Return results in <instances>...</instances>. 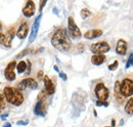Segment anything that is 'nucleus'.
Masks as SVG:
<instances>
[{
    "mask_svg": "<svg viewBox=\"0 0 133 127\" xmlns=\"http://www.w3.org/2000/svg\"><path fill=\"white\" fill-rule=\"evenodd\" d=\"M42 76H43V72H42V71H40V72L38 73V78H41Z\"/></svg>",
    "mask_w": 133,
    "mask_h": 127,
    "instance_id": "obj_34",
    "label": "nucleus"
},
{
    "mask_svg": "<svg viewBox=\"0 0 133 127\" xmlns=\"http://www.w3.org/2000/svg\"><path fill=\"white\" fill-rule=\"evenodd\" d=\"M115 93H116V97L119 99V101L123 103L124 97L122 96L121 91H120V81H116V83H115Z\"/></svg>",
    "mask_w": 133,
    "mask_h": 127,
    "instance_id": "obj_18",
    "label": "nucleus"
},
{
    "mask_svg": "<svg viewBox=\"0 0 133 127\" xmlns=\"http://www.w3.org/2000/svg\"><path fill=\"white\" fill-rule=\"evenodd\" d=\"M115 125H116V121H115V119H113L112 120V127H114Z\"/></svg>",
    "mask_w": 133,
    "mask_h": 127,
    "instance_id": "obj_36",
    "label": "nucleus"
},
{
    "mask_svg": "<svg viewBox=\"0 0 133 127\" xmlns=\"http://www.w3.org/2000/svg\"><path fill=\"white\" fill-rule=\"evenodd\" d=\"M34 113L37 116H42L44 117L46 115V108H45V103L42 100H38L37 104L34 107Z\"/></svg>",
    "mask_w": 133,
    "mask_h": 127,
    "instance_id": "obj_13",
    "label": "nucleus"
},
{
    "mask_svg": "<svg viewBox=\"0 0 133 127\" xmlns=\"http://www.w3.org/2000/svg\"><path fill=\"white\" fill-rule=\"evenodd\" d=\"M80 15H81V17L85 20V18H87L88 16L91 15V12H90V10H89V9H87V8H83V9L81 10Z\"/></svg>",
    "mask_w": 133,
    "mask_h": 127,
    "instance_id": "obj_21",
    "label": "nucleus"
},
{
    "mask_svg": "<svg viewBox=\"0 0 133 127\" xmlns=\"http://www.w3.org/2000/svg\"><path fill=\"white\" fill-rule=\"evenodd\" d=\"M8 116H9L8 114H5V115H1V116H0V118H1L2 120H5V119H6V118H7Z\"/></svg>",
    "mask_w": 133,
    "mask_h": 127,
    "instance_id": "obj_32",
    "label": "nucleus"
},
{
    "mask_svg": "<svg viewBox=\"0 0 133 127\" xmlns=\"http://www.w3.org/2000/svg\"><path fill=\"white\" fill-rule=\"evenodd\" d=\"M94 91H95V95H96L97 99L100 101H107V99L109 98L110 91L103 83H97Z\"/></svg>",
    "mask_w": 133,
    "mask_h": 127,
    "instance_id": "obj_5",
    "label": "nucleus"
},
{
    "mask_svg": "<svg viewBox=\"0 0 133 127\" xmlns=\"http://www.w3.org/2000/svg\"><path fill=\"white\" fill-rule=\"evenodd\" d=\"M3 95L5 99L14 106H21L24 103V95L16 87L6 86L3 90Z\"/></svg>",
    "mask_w": 133,
    "mask_h": 127,
    "instance_id": "obj_2",
    "label": "nucleus"
},
{
    "mask_svg": "<svg viewBox=\"0 0 133 127\" xmlns=\"http://www.w3.org/2000/svg\"><path fill=\"white\" fill-rule=\"evenodd\" d=\"M116 52L120 55H124L126 54L127 52V42L123 39H120L118 40V43H117V47H116Z\"/></svg>",
    "mask_w": 133,
    "mask_h": 127,
    "instance_id": "obj_15",
    "label": "nucleus"
},
{
    "mask_svg": "<svg viewBox=\"0 0 133 127\" xmlns=\"http://www.w3.org/2000/svg\"><path fill=\"white\" fill-rule=\"evenodd\" d=\"M17 67L16 61H12L7 65V67L4 70V76L8 81H14L16 80V73H15V68Z\"/></svg>",
    "mask_w": 133,
    "mask_h": 127,
    "instance_id": "obj_8",
    "label": "nucleus"
},
{
    "mask_svg": "<svg viewBox=\"0 0 133 127\" xmlns=\"http://www.w3.org/2000/svg\"><path fill=\"white\" fill-rule=\"evenodd\" d=\"M35 11H36V7H35V3L34 1L30 0V1H27L25 7L23 8V14L26 17H31L35 15Z\"/></svg>",
    "mask_w": 133,
    "mask_h": 127,
    "instance_id": "obj_10",
    "label": "nucleus"
},
{
    "mask_svg": "<svg viewBox=\"0 0 133 127\" xmlns=\"http://www.w3.org/2000/svg\"><path fill=\"white\" fill-rule=\"evenodd\" d=\"M15 34H16V31H15L14 28L9 29V30L7 31V33L4 35V40H3V44H2V45H4L5 47H7V48H10L11 42H12L14 37H15Z\"/></svg>",
    "mask_w": 133,
    "mask_h": 127,
    "instance_id": "obj_12",
    "label": "nucleus"
},
{
    "mask_svg": "<svg viewBox=\"0 0 133 127\" xmlns=\"http://www.w3.org/2000/svg\"><path fill=\"white\" fill-rule=\"evenodd\" d=\"M130 66L133 67V53L130 54V56H129V59H128V61H127V63H126V69H128Z\"/></svg>",
    "mask_w": 133,
    "mask_h": 127,
    "instance_id": "obj_25",
    "label": "nucleus"
},
{
    "mask_svg": "<svg viewBox=\"0 0 133 127\" xmlns=\"http://www.w3.org/2000/svg\"><path fill=\"white\" fill-rule=\"evenodd\" d=\"M68 35L73 39H79L82 36L80 29L78 28V26L76 25V23L72 16H70L68 18Z\"/></svg>",
    "mask_w": 133,
    "mask_h": 127,
    "instance_id": "obj_4",
    "label": "nucleus"
},
{
    "mask_svg": "<svg viewBox=\"0 0 133 127\" xmlns=\"http://www.w3.org/2000/svg\"><path fill=\"white\" fill-rule=\"evenodd\" d=\"M58 75H59V77L64 80V81H66V80H68V76H66V73H64V72H59Z\"/></svg>",
    "mask_w": 133,
    "mask_h": 127,
    "instance_id": "obj_29",
    "label": "nucleus"
},
{
    "mask_svg": "<svg viewBox=\"0 0 133 127\" xmlns=\"http://www.w3.org/2000/svg\"><path fill=\"white\" fill-rule=\"evenodd\" d=\"M102 35V31L99 29H94V30H89L84 34V37L86 39H94V38H98Z\"/></svg>",
    "mask_w": 133,
    "mask_h": 127,
    "instance_id": "obj_16",
    "label": "nucleus"
},
{
    "mask_svg": "<svg viewBox=\"0 0 133 127\" xmlns=\"http://www.w3.org/2000/svg\"><path fill=\"white\" fill-rule=\"evenodd\" d=\"M29 124V120H25V121H17V125H24V126H26V125H28Z\"/></svg>",
    "mask_w": 133,
    "mask_h": 127,
    "instance_id": "obj_27",
    "label": "nucleus"
},
{
    "mask_svg": "<svg viewBox=\"0 0 133 127\" xmlns=\"http://www.w3.org/2000/svg\"><path fill=\"white\" fill-rule=\"evenodd\" d=\"M120 91L123 97H129L133 95V80L125 78L120 82Z\"/></svg>",
    "mask_w": 133,
    "mask_h": 127,
    "instance_id": "obj_3",
    "label": "nucleus"
},
{
    "mask_svg": "<svg viewBox=\"0 0 133 127\" xmlns=\"http://www.w3.org/2000/svg\"><path fill=\"white\" fill-rule=\"evenodd\" d=\"M120 124L123 125V124H124V120H121V121H120Z\"/></svg>",
    "mask_w": 133,
    "mask_h": 127,
    "instance_id": "obj_38",
    "label": "nucleus"
},
{
    "mask_svg": "<svg viewBox=\"0 0 133 127\" xmlns=\"http://www.w3.org/2000/svg\"><path fill=\"white\" fill-rule=\"evenodd\" d=\"M28 32H29V25L27 22H24L23 24H21V26L17 30V36L21 40H23L28 36Z\"/></svg>",
    "mask_w": 133,
    "mask_h": 127,
    "instance_id": "obj_14",
    "label": "nucleus"
},
{
    "mask_svg": "<svg viewBox=\"0 0 133 127\" xmlns=\"http://www.w3.org/2000/svg\"><path fill=\"white\" fill-rule=\"evenodd\" d=\"M107 58L104 54H93L91 56V63L95 66H99L105 62Z\"/></svg>",
    "mask_w": 133,
    "mask_h": 127,
    "instance_id": "obj_17",
    "label": "nucleus"
},
{
    "mask_svg": "<svg viewBox=\"0 0 133 127\" xmlns=\"http://www.w3.org/2000/svg\"><path fill=\"white\" fill-rule=\"evenodd\" d=\"M17 73L23 74V73L27 70V62H25V61H21V62L17 65Z\"/></svg>",
    "mask_w": 133,
    "mask_h": 127,
    "instance_id": "obj_20",
    "label": "nucleus"
},
{
    "mask_svg": "<svg viewBox=\"0 0 133 127\" xmlns=\"http://www.w3.org/2000/svg\"><path fill=\"white\" fill-rule=\"evenodd\" d=\"M51 44L53 47L56 48L57 50H59L62 52L68 51L72 46V42L70 40V37L68 35L66 30L65 29L56 30L51 38Z\"/></svg>",
    "mask_w": 133,
    "mask_h": 127,
    "instance_id": "obj_1",
    "label": "nucleus"
},
{
    "mask_svg": "<svg viewBox=\"0 0 133 127\" xmlns=\"http://www.w3.org/2000/svg\"><path fill=\"white\" fill-rule=\"evenodd\" d=\"M105 127H110V126H105Z\"/></svg>",
    "mask_w": 133,
    "mask_h": 127,
    "instance_id": "obj_41",
    "label": "nucleus"
},
{
    "mask_svg": "<svg viewBox=\"0 0 133 127\" xmlns=\"http://www.w3.org/2000/svg\"><path fill=\"white\" fill-rule=\"evenodd\" d=\"M93 113H94V116H95V117H96V116H97V114H96V111H95V110H94V111H93Z\"/></svg>",
    "mask_w": 133,
    "mask_h": 127,
    "instance_id": "obj_39",
    "label": "nucleus"
},
{
    "mask_svg": "<svg viewBox=\"0 0 133 127\" xmlns=\"http://www.w3.org/2000/svg\"><path fill=\"white\" fill-rule=\"evenodd\" d=\"M125 112L129 115L133 114V97H130V99H128V101L126 103L125 106Z\"/></svg>",
    "mask_w": 133,
    "mask_h": 127,
    "instance_id": "obj_19",
    "label": "nucleus"
},
{
    "mask_svg": "<svg viewBox=\"0 0 133 127\" xmlns=\"http://www.w3.org/2000/svg\"><path fill=\"white\" fill-rule=\"evenodd\" d=\"M1 29H2V24L0 23V30H1Z\"/></svg>",
    "mask_w": 133,
    "mask_h": 127,
    "instance_id": "obj_40",
    "label": "nucleus"
},
{
    "mask_svg": "<svg viewBox=\"0 0 133 127\" xmlns=\"http://www.w3.org/2000/svg\"><path fill=\"white\" fill-rule=\"evenodd\" d=\"M118 65H119V62L118 61H115L113 63H111L110 66H109V70L110 71H115L117 70V68H118Z\"/></svg>",
    "mask_w": 133,
    "mask_h": 127,
    "instance_id": "obj_22",
    "label": "nucleus"
},
{
    "mask_svg": "<svg viewBox=\"0 0 133 127\" xmlns=\"http://www.w3.org/2000/svg\"><path fill=\"white\" fill-rule=\"evenodd\" d=\"M3 40H4V34L0 33V46L3 44Z\"/></svg>",
    "mask_w": 133,
    "mask_h": 127,
    "instance_id": "obj_31",
    "label": "nucleus"
},
{
    "mask_svg": "<svg viewBox=\"0 0 133 127\" xmlns=\"http://www.w3.org/2000/svg\"><path fill=\"white\" fill-rule=\"evenodd\" d=\"M2 127H11V124H10L9 122H6V123H5Z\"/></svg>",
    "mask_w": 133,
    "mask_h": 127,
    "instance_id": "obj_33",
    "label": "nucleus"
},
{
    "mask_svg": "<svg viewBox=\"0 0 133 127\" xmlns=\"http://www.w3.org/2000/svg\"><path fill=\"white\" fill-rule=\"evenodd\" d=\"M96 106L97 107H108L109 106V103L108 101H100V100H97L96 101Z\"/></svg>",
    "mask_w": 133,
    "mask_h": 127,
    "instance_id": "obj_26",
    "label": "nucleus"
},
{
    "mask_svg": "<svg viewBox=\"0 0 133 127\" xmlns=\"http://www.w3.org/2000/svg\"><path fill=\"white\" fill-rule=\"evenodd\" d=\"M43 82H44V86H45V91L47 95H52L55 92V86L53 84V82L50 80V78L48 76H44L43 78Z\"/></svg>",
    "mask_w": 133,
    "mask_h": 127,
    "instance_id": "obj_11",
    "label": "nucleus"
},
{
    "mask_svg": "<svg viewBox=\"0 0 133 127\" xmlns=\"http://www.w3.org/2000/svg\"><path fill=\"white\" fill-rule=\"evenodd\" d=\"M53 12H54V14H56V15H57V10H56V8H53Z\"/></svg>",
    "mask_w": 133,
    "mask_h": 127,
    "instance_id": "obj_37",
    "label": "nucleus"
},
{
    "mask_svg": "<svg viewBox=\"0 0 133 127\" xmlns=\"http://www.w3.org/2000/svg\"><path fill=\"white\" fill-rule=\"evenodd\" d=\"M3 108H5V97L3 94H0V111Z\"/></svg>",
    "mask_w": 133,
    "mask_h": 127,
    "instance_id": "obj_23",
    "label": "nucleus"
},
{
    "mask_svg": "<svg viewBox=\"0 0 133 127\" xmlns=\"http://www.w3.org/2000/svg\"><path fill=\"white\" fill-rule=\"evenodd\" d=\"M41 18H42V14H40L39 16L35 18V21H34V24L33 26H32V32H31L30 37H29V43H32L34 40L36 39V37H37L38 30H39V27H40Z\"/></svg>",
    "mask_w": 133,
    "mask_h": 127,
    "instance_id": "obj_9",
    "label": "nucleus"
},
{
    "mask_svg": "<svg viewBox=\"0 0 133 127\" xmlns=\"http://www.w3.org/2000/svg\"><path fill=\"white\" fill-rule=\"evenodd\" d=\"M47 3V1L46 0H44V1H41L40 2V7H39V11H40V14H41V11H42V9H43V7H44V5Z\"/></svg>",
    "mask_w": 133,
    "mask_h": 127,
    "instance_id": "obj_30",
    "label": "nucleus"
},
{
    "mask_svg": "<svg viewBox=\"0 0 133 127\" xmlns=\"http://www.w3.org/2000/svg\"><path fill=\"white\" fill-rule=\"evenodd\" d=\"M28 52H29V49H25L24 51H22L21 53H18V54H17V58H23V56H24V55H26Z\"/></svg>",
    "mask_w": 133,
    "mask_h": 127,
    "instance_id": "obj_28",
    "label": "nucleus"
},
{
    "mask_svg": "<svg viewBox=\"0 0 133 127\" xmlns=\"http://www.w3.org/2000/svg\"><path fill=\"white\" fill-rule=\"evenodd\" d=\"M110 45L108 42L105 41H101V42H97V43H94L90 46V50L91 52H93L94 54H103L108 51H110Z\"/></svg>",
    "mask_w": 133,
    "mask_h": 127,
    "instance_id": "obj_6",
    "label": "nucleus"
},
{
    "mask_svg": "<svg viewBox=\"0 0 133 127\" xmlns=\"http://www.w3.org/2000/svg\"><path fill=\"white\" fill-rule=\"evenodd\" d=\"M38 87V82L33 78H26V79L22 80L18 84H17V89L18 90H24L26 88H30V89H37Z\"/></svg>",
    "mask_w": 133,
    "mask_h": 127,
    "instance_id": "obj_7",
    "label": "nucleus"
},
{
    "mask_svg": "<svg viewBox=\"0 0 133 127\" xmlns=\"http://www.w3.org/2000/svg\"><path fill=\"white\" fill-rule=\"evenodd\" d=\"M46 95H47L46 91H45V90H42V91L39 93V95H38V99H39V100H42V101H44V99L46 98V97H45Z\"/></svg>",
    "mask_w": 133,
    "mask_h": 127,
    "instance_id": "obj_24",
    "label": "nucleus"
},
{
    "mask_svg": "<svg viewBox=\"0 0 133 127\" xmlns=\"http://www.w3.org/2000/svg\"><path fill=\"white\" fill-rule=\"evenodd\" d=\"M53 69H54L56 72H58V73H59V69H58V67H57V66H54V67H53Z\"/></svg>",
    "mask_w": 133,
    "mask_h": 127,
    "instance_id": "obj_35",
    "label": "nucleus"
}]
</instances>
